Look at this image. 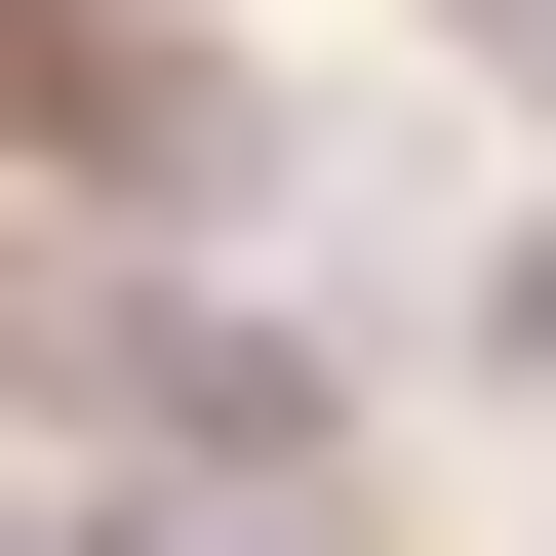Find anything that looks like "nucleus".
Here are the masks:
<instances>
[{
	"label": "nucleus",
	"mask_w": 556,
	"mask_h": 556,
	"mask_svg": "<svg viewBox=\"0 0 556 556\" xmlns=\"http://www.w3.org/2000/svg\"><path fill=\"white\" fill-rule=\"evenodd\" d=\"M517 358H556V239H517Z\"/></svg>",
	"instance_id": "f257e3e1"
}]
</instances>
